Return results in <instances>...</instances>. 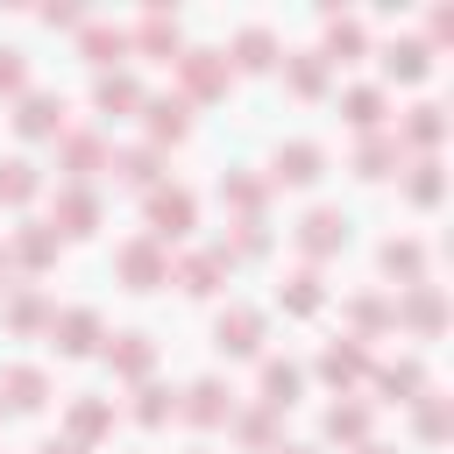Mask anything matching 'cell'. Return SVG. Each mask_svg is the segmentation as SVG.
Returning a JSON list of instances; mask_svg holds the SVG:
<instances>
[{
	"instance_id": "1",
	"label": "cell",
	"mask_w": 454,
	"mask_h": 454,
	"mask_svg": "<svg viewBox=\"0 0 454 454\" xmlns=\"http://www.w3.org/2000/svg\"><path fill=\"white\" fill-rule=\"evenodd\" d=\"M177 71H184V85H192L199 99L227 92V57H220V50H184V57H177Z\"/></svg>"
},
{
	"instance_id": "2",
	"label": "cell",
	"mask_w": 454,
	"mask_h": 454,
	"mask_svg": "<svg viewBox=\"0 0 454 454\" xmlns=\"http://www.w3.org/2000/svg\"><path fill=\"white\" fill-rule=\"evenodd\" d=\"M14 128H21V135H57V128H64V99H57V92H21Z\"/></svg>"
},
{
	"instance_id": "3",
	"label": "cell",
	"mask_w": 454,
	"mask_h": 454,
	"mask_svg": "<svg viewBox=\"0 0 454 454\" xmlns=\"http://www.w3.org/2000/svg\"><path fill=\"white\" fill-rule=\"evenodd\" d=\"M184 227H192V192H156V199H149V234L170 241V234H184Z\"/></svg>"
},
{
	"instance_id": "4",
	"label": "cell",
	"mask_w": 454,
	"mask_h": 454,
	"mask_svg": "<svg viewBox=\"0 0 454 454\" xmlns=\"http://www.w3.org/2000/svg\"><path fill=\"white\" fill-rule=\"evenodd\" d=\"M163 270H170V262L156 255V241H128V248H121V277H128L135 291H156V277H163Z\"/></svg>"
},
{
	"instance_id": "5",
	"label": "cell",
	"mask_w": 454,
	"mask_h": 454,
	"mask_svg": "<svg viewBox=\"0 0 454 454\" xmlns=\"http://www.w3.org/2000/svg\"><path fill=\"white\" fill-rule=\"evenodd\" d=\"M220 348H227V355H255V348H262V312H241V305H234V312L220 319Z\"/></svg>"
},
{
	"instance_id": "6",
	"label": "cell",
	"mask_w": 454,
	"mask_h": 454,
	"mask_svg": "<svg viewBox=\"0 0 454 454\" xmlns=\"http://www.w3.org/2000/svg\"><path fill=\"white\" fill-rule=\"evenodd\" d=\"M426 64H433V43H419V35H404V43L383 50V71L390 78H426Z\"/></svg>"
},
{
	"instance_id": "7",
	"label": "cell",
	"mask_w": 454,
	"mask_h": 454,
	"mask_svg": "<svg viewBox=\"0 0 454 454\" xmlns=\"http://www.w3.org/2000/svg\"><path fill=\"white\" fill-rule=\"evenodd\" d=\"M298 241H305V255H326L333 241H348V220H340L333 206H319V213H305V234H298Z\"/></svg>"
},
{
	"instance_id": "8",
	"label": "cell",
	"mask_w": 454,
	"mask_h": 454,
	"mask_svg": "<svg viewBox=\"0 0 454 454\" xmlns=\"http://www.w3.org/2000/svg\"><path fill=\"white\" fill-rule=\"evenodd\" d=\"M277 177H284V184H312V177H319V142H291V149H277Z\"/></svg>"
},
{
	"instance_id": "9",
	"label": "cell",
	"mask_w": 454,
	"mask_h": 454,
	"mask_svg": "<svg viewBox=\"0 0 454 454\" xmlns=\"http://www.w3.org/2000/svg\"><path fill=\"white\" fill-rule=\"evenodd\" d=\"M149 135H156V142H184V135H192L184 99H149Z\"/></svg>"
},
{
	"instance_id": "10",
	"label": "cell",
	"mask_w": 454,
	"mask_h": 454,
	"mask_svg": "<svg viewBox=\"0 0 454 454\" xmlns=\"http://www.w3.org/2000/svg\"><path fill=\"white\" fill-rule=\"evenodd\" d=\"M0 199H7V206H21V199H35V163H21V156H7V163H0Z\"/></svg>"
},
{
	"instance_id": "11",
	"label": "cell",
	"mask_w": 454,
	"mask_h": 454,
	"mask_svg": "<svg viewBox=\"0 0 454 454\" xmlns=\"http://www.w3.org/2000/svg\"><path fill=\"white\" fill-rule=\"evenodd\" d=\"M135 43H142L149 57H170V50H177V21H170V14H149V21L135 28Z\"/></svg>"
},
{
	"instance_id": "12",
	"label": "cell",
	"mask_w": 454,
	"mask_h": 454,
	"mask_svg": "<svg viewBox=\"0 0 454 454\" xmlns=\"http://www.w3.org/2000/svg\"><path fill=\"white\" fill-rule=\"evenodd\" d=\"M234 50H241V64H248V71H270V64H277V35H270V28H241V43H234Z\"/></svg>"
},
{
	"instance_id": "13",
	"label": "cell",
	"mask_w": 454,
	"mask_h": 454,
	"mask_svg": "<svg viewBox=\"0 0 454 454\" xmlns=\"http://www.w3.org/2000/svg\"><path fill=\"white\" fill-rule=\"evenodd\" d=\"M92 333H99V319H92V312H64L57 348H64V355H85V348H92Z\"/></svg>"
},
{
	"instance_id": "14",
	"label": "cell",
	"mask_w": 454,
	"mask_h": 454,
	"mask_svg": "<svg viewBox=\"0 0 454 454\" xmlns=\"http://www.w3.org/2000/svg\"><path fill=\"white\" fill-rule=\"evenodd\" d=\"M106 362L128 369V376H142L149 369V333H121V348H106Z\"/></svg>"
},
{
	"instance_id": "15",
	"label": "cell",
	"mask_w": 454,
	"mask_h": 454,
	"mask_svg": "<svg viewBox=\"0 0 454 454\" xmlns=\"http://www.w3.org/2000/svg\"><path fill=\"white\" fill-rule=\"evenodd\" d=\"M319 78H326V50H305V57L291 64V92H305V99H312V92H319Z\"/></svg>"
},
{
	"instance_id": "16",
	"label": "cell",
	"mask_w": 454,
	"mask_h": 454,
	"mask_svg": "<svg viewBox=\"0 0 454 454\" xmlns=\"http://www.w3.org/2000/svg\"><path fill=\"white\" fill-rule=\"evenodd\" d=\"M348 121H355V128H376V121H383V92H376V85H355V92H348Z\"/></svg>"
},
{
	"instance_id": "17",
	"label": "cell",
	"mask_w": 454,
	"mask_h": 454,
	"mask_svg": "<svg viewBox=\"0 0 454 454\" xmlns=\"http://www.w3.org/2000/svg\"><path fill=\"white\" fill-rule=\"evenodd\" d=\"M220 262H227V248H220V255H192V262H184V291H199V298H206V291H220V284H213V277H220Z\"/></svg>"
},
{
	"instance_id": "18",
	"label": "cell",
	"mask_w": 454,
	"mask_h": 454,
	"mask_svg": "<svg viewBox=\"0 0 454 454\" xmlns=\"http://www.w3.org/2000/svg\"><path fill=\"white\" fill-rule=\"evenodd\" d=\"M184 411H192V419H199V426H213V419H227V390H220V383H199V390H192V404H184Z\"/></svg>"
},
{
	"instance_id": "19",
	"label": "cell",
	"mask_w": 454,
	"mask_h": 454,
	"mask_svg": "<svg viewBox=\"0 0 454 454\" xmlns=\"http://www.w3.org/2000/svg\"><path fill=\"white\" fill-rule=\"evenodd\" d=\"M121 50H128V35H121V28H92V35H85V57H92V64H114Z\"/></svg>"
},
{
	"instance_id": "20",
	"label": "cell",
	"mask_w": 454,
	"mask_h": 454,
	"mask_svg": "<svg viewBox=\"0 0 454 454\" xmlns=\"http://www.w3.org/2000/svg\"><path fill=\"white\" fill-rule=\"evenodd\" d=\"M64 163H71V177H85V170L99 163V135H71V142H64Z\"/></svg>"
},
{
	"instance_id": "21",
	"label": "cell",
	"mask_w": 454,
	"mask_h": 454,
	"mask_svg": "<svg viewBox=\"0 0 454 454\" xmlns=\"http://www.w3.org/2000/svg\"><path fill=\"white\" fill-rule=\"evenodd\" d=\"M291 390H298V369H262V404H291Z\"/></svg>"
},
{
	"instance_id": "22",
	"label": "cell",
	"mask_w": 454,
	"mask_h": 454,
	"mask_svg": "<svg viewBox=\"0 0 454 454\" xmlns=\"http://www.w3.org/2000/svg\"><path fill=\"white\" fill-rule=\"evenodd\" d=\"M7 390H14V404H21V411H35V404H43V369H14V376H7Z\"/></svg>"
},
{
	"instance_id": "23",
	"label": "cell",
	"mask_w": 454,
	"mask_h": 454,
	"mask_svg": "<svg viewBox=\"0 0 454 454\" xmlns=\"http://www.w3.org/2000/svg\"><path fill=\"white\" fill-rule=\"evenodd\" d=\"M92 213H99V206H92V192H71V199H64V220H71L64 234H92Z\"/></svg>"
},
{
	"instance_id": "24",
	"label": "cell",
	"mask_w": 454,
	"mask_h": 454,
	"mask_svg": "<svg viewBox=\"0 0 454 454\" xmlns=\"http://www.w3.org/2000/svg\"><path fill=\"white\" fill-rule=\"evenodd\" d=\"M362 426H369V419H362L355 404H333V411H326V433H333V440H362Z\"/></svg>"
},
{
	"instance_id": "25",
	"label": "cell",
	"mask_w": 454,
	"mask_h": 454,
	"mask_svg": "<svg viewBox=\"0 0 454 454\" xmlns=\"http://www.w3.org/2000/svg\"><path fill=\"white\" fill-rule=\"evenodd\" d=\"M121 177H128V184H149V177H156V149H128V156H121Z\"/></svg>"
},
{
	"instance_id": "26",
	"label": "cell",
	"mask_w": 454,
	"mask_h": 454,
	"mask_svg": "<svg viewBox=\"0 0 454 454\" xmlns=\"http://www.w3.org/2000/svg\"><path fill=\"white\" fill-rule=\"evenodd\" d=\"M319 369H326L333 383H348V376H362V355H355V348H326V362H319Z\"/></svg>"
},
{
	"instance_id": "27",
	"label": "cell",
	"mask_w": 454,
	"mask_h": 454,
	"mask_svg": "<svg viewBox=\"0 0 454 454\" xmlns=\"http://www.w3.org/2000/svg\"><path fill=\"white\" fill-rule=\"evenodd\" d=\"M383 270H390V277H411V270H419V248H411V241H390V248H383Z\"/></svg>"
},
{
	"instance_id": "28",
	"label": "cell",
	"mask_w": 454,
	"mask_h": 454,
	"mask_svg": "<svg viewBox=\"0 0 454 454\" xmlns=\"http://www.w3.org/2000/svg\"><path fill=\"white\" fill-rule=\"evenodd\" d=\"M284 305H291V312H312V305H319V277H291Z\"/></svg>"
},
{
	"instance_id": "29",
	"label": "cell",
	"mask_w": 454,
	"mask_h": 454,
	"mask_svg": "<svg viewBox=\"0 0 454 454\" xmlns=\"http://www.w3.org/2000/svg\"><path fill=\"white\" fill-rule=\"evenodd\" d=\"M177 404H170V390H142V404H135V419L142 426H156V419H170Z\"/></svg>"
},
{
	"instance_id": "30",
	"label": "cell",
	"mask_w": 454,
	"mask_h": 454,
	"mask_svg": "<svg viewBox=\"0 0 454 454\" xmlns=\"http://www.w3.org/2000/svg\"><path fill=\"white\" fill-rule=\"evenodd\" d=\"M50 255H57V241H50V234H21V262H28V270H43Z\"/></svg>"
},
{
	"instance_id": "31",
	"label": "cell",
	"mask_w": 454,
	"mask_h": 454,
	"mask_svg": "<svg viewBox=\"0 0 454 454\" xmlns=\"http://www.w3.org/2000/svg\"><path fill=\"white\" fill-rule=\"evenodd\" d=\"M99 426H106V404H78V411H71V433H78V440H92Z\"/></svg>"
},
{
	"instance_id": "32",
	"label": "cell",
	"mask_w": 454,
	"mask_h": 454,
	"mask_svg": "<svg viewBox=\"0 0 454 454\" xmlns=\"http://www.w3.org/2000/svg\"><path fill=\"white\" fill-rule=\"evenodd\" d=\"M21 78H28L21 50H0V92H21Z\"/></svg>"
},
{
	"instance_id": "33",
	"label": "cell",
	"mask_w": 454,
	"mask_h": 454,
	"mask_svg": "<svg viewBox=\"0 0 454 454\" xmlns=\"http://www.w3.org/2000/svg\"><path fill=\"white\" fill-rule=\"evenodd\" d=\"M99 106H135V85L128 78H99Z\"/></svg>"
},
{
	"instance_id": "34",
	"label": "cell",
	"mask_w": 454,
	"mask_h": 454,
	"mask_svg": "<svg viewBox=\"0 0 454 454\" xmlns=\"http://www.w3.org/2000/svg\"><path fill=\"white\" fill-rule=\"evenodd\" d=\"M383 163H390V142H383V135L362 142V177H383Z\"/></svg>"
},
{
	"instance_id": "35",
	"label": "cell",
	"mask_w": 454,
	"mask_h": 454,
	"mask_svg": "<svg viewBox=\"0 0 454 454\" xmlns=\"http://www.w3.org/2000/svg\"><path fill=\"white\" fill-rule=\"evenodd\" d=\"M411 199H419V206H433V199H440V177H433V163H419V177H411Z\"/></svg>"
},
{
	"instance_id": "36",
	"label": "cell",
	"mask_w": 454,
	"mask_h": 454,
	"mask_svg": "<svg viewBox=\"0 0 454 454\" xmlns=\"http://www.w3.org/2000/svg\"><path fill=\"white\" fill-rule=\"evenodd\" d=\"M411 135H419V142H433V135H440V106H419V121H411Z\"/></svg>"
},
{
	"instance_id": "37",
	"label": "cell",
	"mask_w": 454,
	"mask_h": 454,
	"mask_svg": "<svg viewBox=\"0 0 454 454\" xmlns=\"http://www.w3.org/2000/svg\"><path fill=\"white\" fill-rule=\"evenodd\" d=\"M227 199H234V206H255V199H262V184H255V177H234V184H227Z\"/></svg>"
},
{
	"instance_id": "38",
	"label": "cell",
	"mask_w": 454,
	"mask_h": 454,
	"mask_svg": "<svg viewBox=\"0 0 454 454\" xmlns=\"http://www.w3.org/2000/svg\"><path fill=\"white\" fill-rule=\"evenodd\" d=\"M333 50H362V28L355 21H333Z\"/></svg>"
},
{
	"instance_id": "39",
	"label": "cell",
	"mask_w": 454,
	"mask_h": 454,
	"mask_svg": "<svg viewBox=\"0 0 454 454\" xmlns=\"http://www.w3.org/2000/svg\"><path fill=\"white\" fill-rule=\"evenodd\" d=\"M43 454H78V447H43Z\"/></svg>"
},
{
	"instance_id": "40",
	"label": "cell",
	"mask_w": 454,
	"mask_h": 454,
	"mask_svg": "<svg viewBox=\"0 0 454 454\" xmlns=\"http://www.w3.org/2000/svg\"><path fill=\"white\" fill-rule=\"evenodd\" d=\"M0 277H7V255H0ZM0 291H7V284H0Z\"/></svg>"
},
{
	"instance_id": "41",
	"label": "cell",
	"mask_w": 454,
	"mask_h": 454,
	"mask_svg": "<svg viewBox=\"0 0 454 454\" xmlns=\"http://www.w3.org/2000/svg\"><path fill=\"white\" fill-rule=\"evenodd\" d=\"M291 454H298V447H291Z\"/></svg>"
}]
</instances>
